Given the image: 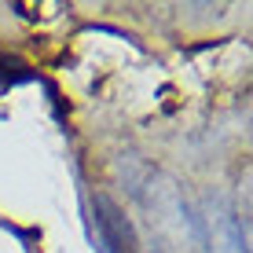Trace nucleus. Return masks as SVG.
Returning <instances> with one entry per match:
<instances>
[{
  "label": "nucleus",
  "mask_w": 253,
  "mask_h": 253,
  "mask_svg": "<svg viewBox=\"0 0 253 253\" xmlns=\"http://www.w3.org/2000/svg\"><path fill=\"white\" fill-rule=\"evenodd\" d=\"M95 209H99V216H95L99 250L103 253H132V228H128V220L118 213V206H110L107 198H99Z\"/></svg>",
  "instance_id": "obj_2"
},
{
  "label": "nucleus",
  "mask_w": 253,
  "mask_h": 253,
  "mask_svg": "<svg viewBox=\"0 0 253 253\" xmlns=\"http://www.w3.org/2000/svg\"><path fill=\"white\" fill-rule=\"evenodd\" d=\"M198 235L206 239L209 253H250L246 246V224L239 220V213L220 202V198H209L202 216H198Z\"/></svg>",
  "instance_id": "obj_1"
}]
</instances>
